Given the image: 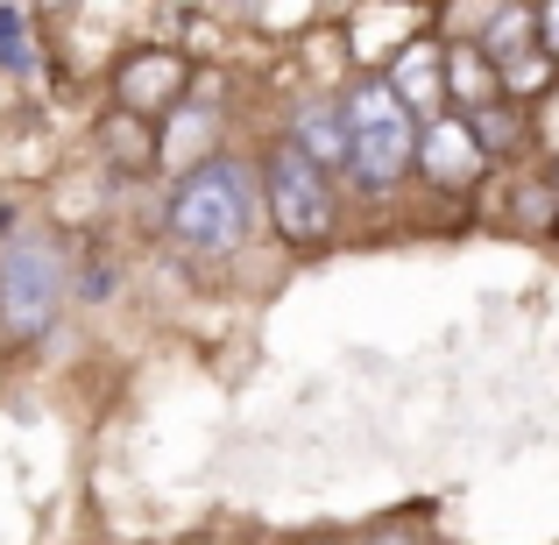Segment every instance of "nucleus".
Segmentation results:
<instances>
[{"label":"nucleus","mask_w":559,"mask_h":545,"mask_svg":"<svg viewBox=\"0 0 559 545\" xmlns=\"http://www.w3.org/2000/svg\"><path fill=\"white\" fill-rule=\"evenodd\" d=\"M347 128H355V178L369 191L396 185L418 164V121H411V107L390 93V79L361 85V93L347 99Z\"/></svg>","instance_id":"nucleus-2"},{"label":"nucleus","mask_w":559,"mask_h":545,"mask_svg":"<svg viewBox=\"0 0 559 545\" xmlns=\"http://www.w3.org/2000/svg\"><path fill=\"white\" fill-rule=\"evenodd\" d=\"M255 227V185L234 156H213L170 191V234L199 256H227L241 234Z\"/></svg>","instance_id":"nucleus-1"},{"label":"nucleus","mask_w":559,"mask_h":545,"mask_svg":"<svg viewBox=\"0 0 559 545\" xmlns=\"http://www.w3.org/2000/svg\"><path fill=\"white\" fill-rule=\"evenodd\" d=\"M57 298H64V270L43 241H8L0 256V327L8 333H43L57 319Z\"/></svg>","instance_id":"nucleus-3"},{"label":"nucleus","mask_w":559,"mask_h":545,"mask_svg":"<svg viewBox=\"0 0 559 545\" xmlns=\"http://www.w3.org/2000/svg\"><path fill=\"white\" fill-rule=\"evenodd\" d=\"M532 28H538V14H532V8H503V14L489 22V36H481V57H496V64L518 71V57L532 50Z\"/></svg>","instance_id":"nucleus-9"},{"label":"nucleus","mask_w":559,"mask_h":545,"mask_svg":"<svg viewBox=\"0 0 559 545\" xmlns=\"http://www.w3.org/2000/svg\"><path fill=\"white\" fill-rule=\"evenodd\" d=\"M270 220L290 241H319V234L333 227V185L298 142H284V150L270 156Z\"/></svg>","instance_id":"nucleus-4"},{"label":"nucleus","mask_w":559,"mask_h":545,"mask_svg":"<svg viewBox=\"0 0 559 545\" xmlns=\"http://www.w3.org/2000/svg\"><path fill=\"white\" fill-rule=\"evenodd\" d=\"M538 28H546V36H538V43H546V57H559V0L538 14Z\"/></svg>","instance_id":"nucleus-12"},{"label":"nucleus","mask_w":559,"mask_h":545,"mask_svg":"<svg viewBox=\"0 0 559 545\" xmlns=\"http://www.w3.org/2000/svg\"><path fill=\"white\" fill-rule=\"evenodd\" d=\"M0 64L8 71H28L36 50H28V14L22 8H0Z\"/></svg>","instance_id":"nucleus-11"},{"label":"nucleus","mask_w":559,"mask_h":545,"mask_svg":"<svg viewBox=\"0 0 559 545\" xmlns=\"http://www.w3.org/2000/svg\"><path fill=\"white\" fill-rule=\"evenodd\" d=\"M481 156L489 150L475 142V121H461V114H439V121L418 135V164L432 170L439 185H467L481 170Z\"/></svg>","instance_id":"nucleus-5"},{"label":"nucleus","mask_w":559,"mask_h":545,"mask_svg":"<svg viewBox=\"0 0 559 545\" xmlns=\"http://www.w3.org/2000/svg\"><path fill=\"white\" fill-rule=\"evenodd\" d=\"M121 93H128V107L156 114V107H170V99L185 93V64H178L170 50H142L135 64L121 71Z\"/></svg>","instance_id":"nucleus-8"},{"label":"nucleus","mask_w":559,"mask_h":545,"mask_svg":"<svg viewBox=\"0 0 559 545\" xmlns=\"http://www.w3.org/2000/svg\"><path fill=\"white\" fill-rule=\"evenodd\" d=\"M447 79H453V99H461V107H481V99H496V93H489V71H481L475 50H447Z\"/></svg>","instance_id":"nucleus-10"},{"label":"nucleus","mask_w":559,"mask_h":545,"mask_svg":"<svg viewBox=\"0 0 559 545\" xmlns=\"http://www.w3.org/2000/svg\"><path fill=\"white\" fill-rule=\"evenodd\" d=\"M298 150L312 156L319 170H355V128H347V107H305Z\"/></svg>","instance_id":"nucleus-7"},{"label":"nucleus","mask_w":559,"mask_h":545,"mask_svg":"<svg viewBox=\"0 0 559 545\" xmlns=\"http://www.w3.org/2000/svg\"><path fill=\"white\" fill-rule=\"evenodd\" d=\"M439 85H447V50H439L432 36H418L390 64V93L404 99V107H432V121H439Z\"/></svg>","instance_id":"nucleus-6"}]
</instances>
